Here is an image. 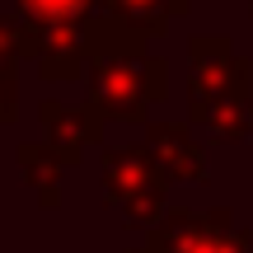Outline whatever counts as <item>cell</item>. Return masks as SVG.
<instances>
[{"mask_svg": "<svg viewBox=\"0 0 253 253\" xmlns=\"http://www.w3.org/2000/svg\"><path fill=\"white\" fill-rule=\"evenodd\" d=\"M19 169H24V183L38 192V202L52 211L56 207V192H61V173L71 169V164L42 141V145H19Z\"/></svg>", "mask_w": 253, "mask_h": 253, "instance_id": "ba28073f", "label": "cell"}, {"mask_svg": "<svg viewBox=\"0 0 253 253\" xmlns=\"http://www.w3.org/2000/svg\"><path fill=\"white\" fill-rule=\"evenodd\" d=\"M188 126L207 131L216 145L244 141L253 126V71H244L230 89H220L216 99H207L202 108H188Z\"/></svg>", "mask_w": 253, "mask_h": 253, "instance_id": "277c9868", "label": "cell"}, {"mask_svg": "<svg viewBox=\"0 0 253 253\" xmlns=\"http://www.w3.org/2000/svg\"><path fill=\"white\" fill-rule=\"evenodd\" d=\"M38 122H42V131H47V145H52L66 164H75L89 145L103 141V113L94 108V103H84V108H66V103L47 99L42 108H38Z\"/></svg>", "mask_w": 253, "mask_h": 253, "instance_id": "5b68a950", "label": "cell"}, {"mask_svg": "<svg viewBox=\"0 0 253 253\" xmlns=\"http://www.w3.org/2000/svg\"><path fill=\"white\" fill-rule=\"evenodd\" d=\"M103 14H118L122 24L141 28V33H164L169 28V19L188 14V0H99Z\"/></svg>", "mask_w": 253, "mask_h": 253, "instance_id": "9c48e42d", "label": "cell"}, {"mask_svg": "<svg viewBox=\"0 0 253 253\" xmlns=\"http://www.w3.org/2000/svg\"><path fill=\"white\" fill-rule=\"evenodd\" d=\"M249 9H253V0H249Z\"/></svg>", "mask_w": 253, "mask_h": 253, "instance_id": "4fadbf2b", "label": "cell"}, {"mask_svg": "<svg viewBox=\"0 0 253 253\" xmlns=\"http://www.w3.org/2000/svg\"><path fill=\"white\" fill-rule=\"evenodd\" d=\"M14 5L28 24L47 28V24H80V19H89L99 9V0H14Z\"/></svg>", "mask_w": 253, "mask_h": 253, "instance_id": "8fae6325", "label": "cell"}, {"mask_svg": "<svg viewBox=\"0 0 253 253\" xmlns=\"http://www.w3.org/2000/svg\"><path fill=\"white\" fill-rule=\"evenodd\" d=\"M14 80H0V126H9L14 122V113H19V99H14Z\"/></svg>", "mask_w": 253, "mask_h": 253, "instance_id": "7c38bea8", "label": "cell"}, {"mask_svg": "<svg viewBox=\"0 0 253 253\" xmlns=\"http://www.w3.org/2000/svg\"><path fill=\"white\" fill-rule=\"evenodd\" d=\"M141 253H253V239L230 225V211H216V216L173 211V216H160Z\"/></svg>", "mask_w": 253, "mask_h": 253, "instance_id": "3957f363", "label": "cell"}, {"mask_svg": "<svg viewBox=\"0 0 253 253\" xmlns=\"http://www.w3.org/2000/svg\"><path fill=\"white\" fill-rule=\"evenodd\" d=\"M145 150L155 155V164H160L169 178H183V183L202 178L207 155H202V145L192 141V131L183 122H150L145 126Z\"/></svg>", "mask_w": 253, "mask_h": 253, "instance_id": "52a82bcc", "label": "cell"}, {"mask_svg": "<svg viewBox=\"0 0 253 253\" xmlns=\"http://www.w3.org/2000/svg\"><path fill=\"white\" fill-rule=\"evenodd\" d=\"M141 38V28L103 9L84 19V89H89V103L113 122H145L150 103L169 94L164 61L145 56Z\"/></svg>", "mask_w": 253, "mask_h": 253, "instance_id": "6da1fadb", "label": "cell"}, {"mask_svg": "<svg viewBox=\"0 0 253 253\" xmlns=\"http://www.w3.org/2000/svg\"><path fill=\"white\" fill-rule=\"evenodd\" d=\"M33 66L42 80H84V19L80 24H47L38 28Z\"/></svg>", "mask_w": 253, "mask_h": 253, "instance_id": "8992f818", "label": "cell"}, {"mask_svg": "<svg viewBox=\"0 0 253 253\" xmlns=\"http://www.w3.org/2000/svg\"><path fill=\"white\" fill-rule=\"evenodd\" d=\"M38 52V24L0 14V80H14V66Z\"/></svg>", "mask_w": 253, "mask_h": 253, "instance_id": "30bf717a", "label": "cell"}, {"mask_svg": "<svg viewBox=\"0 0 253 253\" xmlns=\"http://www.w3.org/2000/svg\"><path fill=\"white\" fill-rule=\"evenodd\" d=\"M103 192L122 211L126 220H160L164 216V192H169V173L155 164V155L122 145V150H103Z\"/></svg>", "mask_w": 253, "mask_h": 253, "instance_id": "7a4b0ae2", "label": "cell"}]
</instances>
